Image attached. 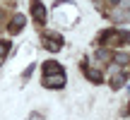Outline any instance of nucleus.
<instances>
[{"mask_svg":"<svg viewBox=\"0 0 130 120\" xmlns=\"http://www.w3.org/2000/svg\"><path fill=\"white\" fill-rule=\"evenodd\" d=\"M116 63H118V65H125V63H128V58L123 55V53H118V55H116Z\"/></svg>","mask_w":130,"mask_h":120,"instance_id":"obj_8","label":"nucleus"},{"mask_svg":"<svg viewBox=\"0 0 130 120\" xmlns=\"http://www.w3.org/2000/svg\"><path fill=\"white\" fill-rule=\"evenodd\" d=\"M84 74H87V79H92L94 84H104V74L99 72V70H94V67H84Z\"/></svg>","mask_w":130,"mask_h":120,"instance_id":"obj_4","label":"nucleus"},{"mask_svg":"<svg viewBox=\"0 0 130 120\" xmlns=\"http://www.w3.org/2000/svg\"><path fill=\"white\" fill-rule=\"evenodd\" d=\"M123 82H125V77H123V74H118V77H113V82H111V84H113V89H121V87H123Z\"/></svg>","mask_w":130,"mask_h":120,"instance_id":"obj_6","label":"nucleus"},{"mask_svg":"<svg viewBox=\"0 0 130 120\" xmlns=\"http://www.w3.org/2000/svg\"><path fill=\"white\" fill-rule=\"evenodd\" d=\"M43 84L51 87V89H63L65 87V70L56 63V60H51V63L43 65Z\"/></svg>","mask_w":130,"mask_h":120,"instance_id":"obj_1","label":"nucleus"},{"mask_svg":"<svg viewBox=\"0 0 130 120\" xmlns=\"http://www.w3.org/2000/svg\"><path fill=\"white\" fill-rule=\"evenodd\" d=\"M10 51H12V43L3 38V41H0V65L5 63V58H7V53H10Z\"/></svg>","mask_w":130,"mask_h":120,"instance_id":"obj_5","label":"nucleus"},{"mask_svg":"<svg viewBox=\"0 0 130 120\" xmlns=\"http://www.w3.org/2000/svg\"><path fill=\"white\" fill-rule=\"evenodd\" d=\"M31 14H34V19H36L39 24L46 22V7H43V3L34 0V3H31Z\"/></svg>","mask_w":130,"mask_h":120,"instance_id":"obj_2","label":"nucleus"},{"mask_svg":"<svg viewBox=\"0 0 130 120\" xmlns=\"http://www.w3.org/2000/svg\"><path fill=\"white\" fill-rule=\"evenodd\" d=\"M0 19H3V10H0Z\"/></svg>","mask_w":130,"mask_h":120,"instance_id":"obj_11","label":"nucleus"},{"mask_svg":"<svg viewBox=\"0 0 130 120\" xmlns=\"http://www.w3.org/2000/svg\"><path fill=\"white\" fill-rule=\"evenodd\" d=\"M108 5H111V7H116V5H121V0H108Z\"/></svg>","mask_w":130,"mask_h":120,"instance_id":"obj_9","label":"nucleus"},{"mask_svg":"<svg viewBox=\"0 0 130 120\" xmlns=\"http://www.w3.org/2000/svg\"><path fill=\"white\" fill-rule=\"evenodd\" d=\"M96 58H99V60H111L113 55H111L108 51H99V53H96Z\"/></svg>","mask_w":130,"mask_h":120,"instance_id":"obj_7","label":"nucleus"},{"mask_svg":"<svg viewBox=\"0 0 130 120\" xmlns=\"http://www.w3.org/2000/svg\"><path fill=\"white\" fill-rule=\"evenodd\" d=\"M24 22H27L24 14H14V19L10 22V31H12V34H19V31L24 29Z\"/></svg>","mask_w":130,"mask_h":120,"instance_id":"obj_3","label":"nucleus"},{"mask_svg":"<svg viewBox=\"0 0 130 120\" xmlns=\"http://www.w3.org/2000/svg\"><path fill=\"white\" fill-rule=\"evenodd\" d=\"M125 43H130V31H125Z\"/></svg>","mask_w":130,"mask_h":120,"instance_id":"obj_10","label":"nucleus"}]
</instances>
